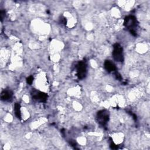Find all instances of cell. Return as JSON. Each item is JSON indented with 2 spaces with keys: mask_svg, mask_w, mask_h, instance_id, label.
I'll return each mask as SVG.
<instances>
[{
  "mask_svg": "<svg viewBox=\"0 0 150 150\" xmlns=\"http://www.w3.org/2000/svg\"><path fill=\"white\" fill-rule=\"evenodd\" d=\"M112 56L114 59L117 62H122L124 60L122 48L118 43L115 44L113 46Z\"/></svg>",
  "mask_w": 150,
  "mask_h": 150,
  "instance_id": "6da1fadb",
  "label": "cell"
},
{
  "mask_svg": "<svg viewBox=\"0 0 150 150\" xmlns=\"http://www.w3.org/2000/svg\"><path fill=\"white\" fill-rule=\"evenodd\" d=\"M97 119L100 124L104 125L109 119L108 112L106 110H101L97 113Z\"/></svg>",
  "mask_w": 150,
  "mask_h": 150,
  "instance_id": "7a4b0ae2",
  "label": "cell"
},
{
  "mask_svg": "<svg viewBox=\"0 0 150 150\" xmlns=\"http://www.w3.org/2000/svg\"><path fill=\"white\" fill-rule=\"evenodd\" d=\"M137 23V21L135 17H134V16H128L125 18L124 24L126 28L129 29V30H134V28L136 26Z\"/></svg>",
  "mask_w": 150,
  "mask_h": 150,
  "instance_id": "3957f363",
  "label": "cell"
},
{
  "mask_svg": "<svg viewBox=\"0 0 150 150\" xmlns=\"http://www.w3.org/2000/svg\"><path fill=\"white\" fill-rule=\"evenodd\" d=\"M86 72V66L84 62H80L77 65V76L79 78L82 79L85 76Z\"/></svg>",
  "mask_w": 150,
  "mask_h": 150,
  "instance_id": "277c9868",
  "label": "cell"
},
{
  "mask_svg": "<svg viewBox=\"0 0 150 150\" xmlns=\"http://www.w3.org/2000/svg\"><path fill=\"white\" fill-rule=\"evenodd\" d=\"M32 96L34 99L42 102L45 101L47 99V95L45 93L38 91H35L33 92Z\"/></svg>",
  "mask_w": 150,
  "mask_h": 150,
  "instance_id": "5b68a950",
  "label": "cell"
},
{
  "mask_svg": "<svg viewBox=\"0 0 150 150\" xmlns=\"http://www.w3.org/2000/svg\"><path fill=\"white\" fill-rule=\"evenodd\" d=\"M104 67L105 70L108 72L114 71L116 69V67L114 64V63L110 60H106L104 62Z\"/></svg>",
  "mask_w": 150,
  "mask_h": 150,
  "instance_id": "8992f818",
  "label": "cell"
},
{
  "mask_svg": "<svg viewBox=\"0 0 150 150\" xmlns=\"http://www.w3.org/2000/svg\"><path fill=\"white\" fill-rule=\"evenodd\" d=\"M12 93L10 91H4L1 94V98L3 100H8L12 97Z\"/></svg>",
  "mask_w": 150,
  "mask_h": 150,
  "instance_id": "52a82bcc",
  "label": "cell"
},
{
  "mask_svg": "<svg viewBox=\"0 0 150 150\" xmlns=\"http://www.w3.org/2000/svg\"><path fill=\"white\" fill-rule=\"evenodd\" d=\"M21 106L20 104L18 103H16L14 106V109H15V113L17 118H21Z\"/></svg>",
  "mask_w": 150,
  "mask_h": 150,
  "instance_id": "ba28073f",
  "label": "cell"
},
{
  "mask_svg": "<svg viewBox=\"0 0 150 150\" xmlns=\"http://www.w3.org/2000/svg\"><path fill=\"white\" fill-rule=\"evenodd\" d=\"M33 80V78L32 76H29V77L27 78V80H26L27 83H28V84H31L32 83Z\"/></svg>",
  "mask_w": 150,
  "mask_h": 150,
  "instance_id": "9c48e42d",
  "label": "cell"
}]
</instances>
